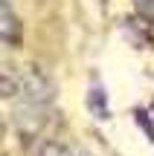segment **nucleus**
Here are the masks:
<instances>
[{
    "instance_id": "f257e3e1",
    "label": "nucleus",
    "mask_w": 154,
    "mask_h": 156,
    "mask_svg": "<svg viewBox=\"0 0 154 156\" xmlns=\"http://www.w3.org/2000/svg\"><path fill=\"white\" fill-rule=\"evenodd\" d=\"M23 95H26L29 101H35V104L50 101L52 98V84H50V78H44L41 73H35V69H26V73H23Z\"/></svg>"
},
{
    "instance_id": "39448f33",
    "label": "nucleus",
    "mask_w": 154,
    "mask_h": 156,
    "mask_svg": "<svg viewBox=\"0 0 154 156\" xmlns=\"http://www.w3.org/2000/svg\"><path fill=\"white\" fill-rule=\"evenodd\" d=\"M137 122H140V124H143V127H145V133H148V139L154 142V127L148 124V119H145V113H137Z\"/></svg>"
},
{
    "instance_id": "7ed1b4c3",
    "label": "nucleus",
    "mask_w": 154,
    "mask_h": 156,
    "mask_svg": "<svg viewBox=\"0 0 154 156\" xmlns=\"http://www.w3.org/2000/svg\"><path fill=\"white\" fill-rule=\"evenodd\" d=\"M87 104H90V110L96 113V119H108V104H105V90L102 87H93L90 90Z\"/></svg>"
},
{
    "instance_id": "f03ea898",
    "label": "nucleus",
    "mask_w": 154,
    "mask_h": 156,
    "mask_svg": "<svg viewBox=\"0 0 154 156\" xmlns=\"http://www.w3.org/2000/svg\"><path fill=\"white\" fill-rule=\"evenodd\" d=\"M17 35V17L12 15V9L6 3H0V38H15Z\"/></svg>"
},
{
    "instance_id": "423d86ee",
    "label": "nucleus",
    "mask_w": 154,
    "mask_h": 156,
    "mask_svg": "<svg viewBox=\"0 0 154 156\" xmlns=\"http://www.w3.org/2000/svg\"><path fill=\"white\" fill-rule=\"evenodd\" d=\"M81 156H87V153H81Z\"/></svg>"
},
{
    "instance_id": "20e7f679",
    "label": "nucleus",
    "mask_w": 154,
    "mask_h": 156,
    "mask_svg": "<svg viewBox=\"0 0 154 156\" xmlns=\"http://www.w3.org/2000/svg\"><path fill=\"white\" fill-rule=\"evenodd\" d=\"M38 156H76V153L70 151L67 145H61V142H44Z\"/></svg>"
}]
</instances>
